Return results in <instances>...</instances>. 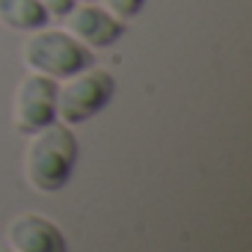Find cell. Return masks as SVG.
Here are the masks:
<instances>
[{
    "mask_svg": "<svg viewBox=\"0 0 252 252\" xmlns=\"http://www.w3.org/2000/svg\"><path fill=\"white\" fill-rule=\"evenodd\" d=\"M77 137L68 125H48V128L30 134L24 149V178L39 193H57L68 184L74 163H77Z\"/></svg>",
    "mask_w": 252,
    "mask_h": 252,
    "instance_id": "1",
    "label": "cell"
},
{
    "mask_svg": "<svg viewBox=\"0 0 252 252\" xmlns=\"http://www.w3.org/2000/svg\"><path fill=\"white\" fill-rule=\"evenodd\" d=\"M21 60L30 71L48 74L54 80H65L80 68L92 65V51L80 45L68 30H33V36L21 48Z\"/></svg>",
    "mask_w": 252,
    "mask_h": 252,
    "instance_id": "2",
    "label": "cell"
},
{
    "mask_svg": "<svg viewBox=\"0 0 252 252\" xmlns=\"http://www.w3.org/2000/svg\"><path fill=\"white\" fill-rule=\"evenodd\" d=\"M116 95V80L107 68L86 65L77 74L57 83V119L63 125H80L98 116Z\"/></svg>",
    "mask_w": 252,
    "mask_h": 252,
    "instance_id": "3",
    "label": "cell"
},
{
    "mask_svg": "<svg viewBox=\"0 0 252 252\" xmlns=\"http://www.w3.org/2000/svg\"><path fill=\"white\" fill-rule=\"evenodd\" d=\"M57 83L48 74L30 71L21 77L12 95V125L21 134H36L57 122Z\"/></svg>",
    "mask_w": 252,
    "mask_h": 252,
    "instance_id": "4",
    "label": "cell"
},
{
    "mask_svg": "<svg viewBox=\"0 0 252 252\" xmlns=\"http://www.w3.org/2000/svg\"><path fill=\"white\" fill-rule=\"evenodd\" d=\"M65 30L89 51H101L113 48L125 36V21H119L92 0V3H74V9L65 15Z\"/></svg>",
    "mask_w": 252,
    "mask_h": 252,
    "instance_id": "5",
    "label": "cell"
},
{
    "mask_svg": "<svg viewBox=\"0 0 252 252\" xmlns=\"http://www.w3.org/2000/svg\"><path fill=\"white\" fill-rule=\"evenodd\" d=\"M6 243L15 252H68V240L60 225L42 214H18L6 225Z\"/></svg>",
    "mask_w": 252,
    "mask_h": 252,
    "instance_id": "6",
    "label": "cell"
},
{
    "mask_svg": "<svg viewBox=\"0 0 252 252\" xmlns=\"http://www.w3.org/2000/svg\"><path fill=\"white\" fill-rule=\"evenodd\" d=\"M51 21L45 6L39 0H0V24L18 30V33H33L42 30Z\"/></svg>",
    "mask_w": 252,
    "mask_h": 252,
    "instance_id": "7",
    "label": "cell"
},
{
    "mask_svg": "<svg viewBox=\"0 0 252 252\" xmlns=\"http://www.w3.org/2000/svg\"><path fill=\"white\" fill-rule=\"evenodd\" d=\"M146 6V0H104V9L110 15H116L119 21H128V18H137Z\"/></svg>",
    "mask_w": 252,
    "mask_h": 252,
    "instance_id": "8",
    "label": "cell"
},
{
    "mask_svg": "<svg viewBox=\"0 0 252 252\" xmlns=\"http://www.w3.org/2000/svg\"><path fill=\"white\" fill-rule=\"evenodd\" d=\"M39 3L45 6V12H48L51 18H65V15L74 9L77 0H39Z\"/></svg>",
    "mask_w": 252,
    "mask_h": 252,
    "instance_id": "9",
    "label": "cell"
},
{
    "mask_svg": "<svg viewBox=\"0 0 252 252\" xmlns=\"http://www.w3.org/2000/svg\"><path fill=\"white\" fill-rule=\"evenodd\" d=\"M0 252H15V249H12L9 243H3V246H0Z\"/></svg>",
    "mask_w": 252,
    "mask_h": 252,
    "instance_id": "10",
    "label": "cell"
},
{
    "mask_svg": "<svg viewBox=\"0 0 252 252\" xmlns=\"http://www.w3.org/2000/svg\"><path fill=\"white\" fill-rule=\"evenodd\" d=\"M80 3H92V0H80Z\"/></svg>",
    "mask_w": 252,
    "mask_h": 252,
    "instance_id": "11",
    "label": "cell"
}]
</instances>
